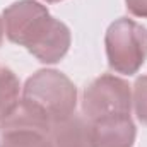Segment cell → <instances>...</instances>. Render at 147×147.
<instances>
[{
	"instance_id": "6da1fadb",
	"label": "cell",
	"mask_w": 147,
	"mask_h": 147,
	"mask_svg": "<svg viewBox=\"0 0 147 147\" xmlns=\"http://www.w3.org/2000/svg\"><path fill=\"white\" fill-rule=\"evenodd\" d=\"M2 19L9 41L24 46L41 63H57L69 53L72 43L69 26L36 0L14 2L3 10Z\"/></svg>"
},
{
	"instance_id": "7a4b0ae2",
	"label": "cell",
	"mask_w": 147,
	"mask_h": 147,
	"mask_svg": "<svg viewBox=\"0 0 147 147\" xmlns=\"http://www.w3.org/2000/svg\"><path fill=\"white\" fill-rule=\"evenodd\" d=\"M21 105L50 123L69 118L77 108V89L60 70L43 69L33 74L21 94Z\"/></svg>"
},
{
	"instance_id": "3957f363",
	"label": "cell",
	"mask_w": 147,
	"mask_h": 147,
	"mask_svg": "<svg viewBox=\"0 0 147 147\" xmlns=\"http://www.w3.org/2000/svg\"><path fill=\"white\" fill-rule=\"evenodd\" d=\"M105 48L113 72L134 75L147 60V28L134 19L120 17L106 29Z\"/></svg>"
},
{
	"instance_id": "277c9868",
	"label": "cell",
	"mask_w": 147,
	"mask_h": 147,
	"mask_svg": "<svg viewBox=\"0 0 147 147\" xmlns=\"http://www.w3.org/2000/svg\"><path fill=\"white\" fill-rule=\"evenodd\" d=\"M132 111V89L130 84L116 75L105 74L94 79L82 96V115L89 121L108 116L130 115Z\"/></svg>"
},
{
	"instance_id": "5b68a950",
	"label": "cell",
	"mask_w": 147,
	"mask_h": 147,
	"mask_svg": "<svg viewBox=\"0 0 147 147\" xmlns=\"http://www.w3.org/2000/svg\"><path fill=\"white\" fill-rule=\"evenodd\" d=\"M51 123L21 103L0 123V147H51Z\"/></svg>"
},
{
	"instance_id": "8992f818",
	"label": "cell",
	"mask_w": 147,
	"mask_h": 147,
	"mask_svg": "<svg viewBox=\"0 0 147 147\" xmlns=\"http://www.w3.org/2000/svg\"><path fill=\"white\" fill-rule=\"evenodd\" d=\"M92 147H134L137 128L130 115L108 116L91 121Z\"/></svg>"
},
{
	"instance_id": "52a82bcc",
	"label": "cell",
	"mask_w": 147,
	"mask_h": 147,
	"mask_svg": "<svg viewBox=\"0 0 147 147\" xmlns=\"http://www.w3.org/2000/svg\"><path fill=\"white\" fill-rule=\"evenodd\" d=\"M51 147H92L91 121L84 115L74 113L69 118L51 123Z\"/></svg>"
},
{
	"instance_id": "ba28073f",
	"label": "cell",
	"mask_w": 147,
	"mask_h": 147,
	"mask_svg": "<svg viewBox=\"0 0 147 147\" xmlns=\"http://www.w3.org/2000/svg\"><path fill=\"white\" fill-rule=\"evenodd\" d=\"M19 92L21 84L17 75L7 67H0V123L19 106Z\"/></svg>"
},
{
	"instance_id": "9c48e42d",
	"label": "cell",
	"mask_w": 147,
	"mask_h": 147,
	"mask_svg": "<svg viewBox=\"0 0 147 147\" xmlns=\"http://www.w3.org/2000/svg\"><path fill=\"white\" fill-rule=\"evenodd\" d=\"M132 105L140 123L147 125V75H142L134 84Z\"/></svg>"
},
{
	"instance_id": "30bf717a",
	"label": "cell",
	"mask_w": 147,
	"mask_h": 147,
	"mask_svg": "<svg viewBox=\"0 0 147 147\" xmlns=\"http://www.w3.org/2000/svg\"><path fill=\"white\" fill-rule=\"evenodd\" d=\"M125 5L132 16L147 19V0H125Z\"/></svg>"
},
{
	"instance_id": "8fae6325",
	"label": "cell",
	"mask_w": 147,
	"mask_h": 147,
	"mask_svg": "<svg viewBox=\"0 0 147 147\" xmlns=\"http://www.w3.org/2000/svg\"><path fill=\"white\" fill-rule=\"evenodd\" d=\"M3 34H5V29H3V19L0 17V45H2V39H3Z\"/></svg>"
},
{
	"instance_id": "7c38bea8",
	"label": "cell",
	"mask_w": 147,
	"mask_h": 147,
	"mask_svg": "<svg viewBox=\"0 0 147 147\" xmlns=\"http://www.w3.org/2000/svg\"><path fill=\"white\" fill-rule=\"evenodd\" d=\"M45 2H48V3H57V2H62V0H45Z\"/></svg>"
}]
</instances>
